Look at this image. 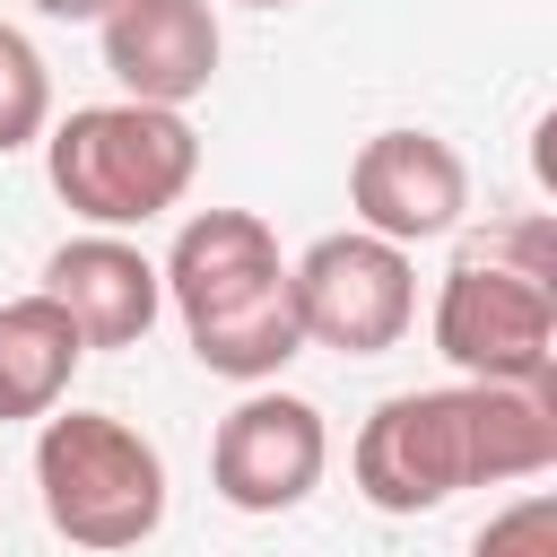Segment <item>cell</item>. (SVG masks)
<instances>
[{
  "label": "cell",
  "instance_id": "obj_2",
  "mask_svg": "<svg viewBox=\"0 0 557 557\" xmlns=\"http://www.w3.org/2000/svg\"><path fill=\"white\" fill-rule=\"evenodd\" d=\"M165 305L183 313V339L209 374L226 383H278L287 357H305V322H296V287L278 261V235L252 209H200L183 218L174 252H165Z\"/></svg>",
  "mask_w": 557,
  "mask_h": 557
},
{
  "label": "cell",
  "instance_id": "obj_12",
  "mask_svg": "<svg viewBox=\"0 0 557 557\" xmlns=\"http://www.w3.org/2000/svg\"><path fill=\"white\" fill-rule=\"evenodd\" d=\"M44 122H52V70L17 26H0V157L35 148Z\"/></svg>",
  "mask_w": 557,
  "mask_h": 557
},
{
  "label": "cell",
  "instance_id": "obj_3",
  "mask_svg": "<svg viewBox=\"0 0 557 557\" xmlns=\"http://www.w3.org/2000/svg\"><path fill=\"white\" fill-rule=\"evenodd\" d=\"M435 357L461 383H557V261L548 226H487L435 287Z\"/></svg>",
  "mask_w": 557,
  "mask_h": 557
},
{
  "label": "cell",
  "instance_id": "obj_10",
  "mask_svg": "<svg viewBox=\"0 0 557 557\" xmlns=\"http://www.w3.org/2000/svg\"><path fill=\"white\" fill-rule=\"evenodd\" d=\"M44 296L78 322L87 348H139L148 322H157V305H165V278H157V261H148L131 235L87 226V235L52 244V261H44Z\"/></svg>",
  "mask_w": 557,
  "mask_h": 557
},
{
  "label": "cell",
  "instance_id": "obj_9",
  "mask_svg": "<svg viewBox=\"0 0 557 557\" xmlns=\"http://www.w3.org/2000/svg\"><path fill=\"white\" fill-rule=\"evenodd\" d=\"M96 35H104V70H113V87L122 96H139V104H191V96H209V78H218V9L209 0H113L104 17H96Z\"/></svg>",
  "mask_w": 557,
  "mask_h": 557
},
{
  "label": "cell",
  "instance_id": "obj_1",
  "mask_svg": "<svg viewBox=\"0 0 557 557\" xmlns=\"http://www.w3.org/2000/svg\"><path fill=\"white\" fill-rule=\"evenodd\" d=\"M557 461V383H435L392 392L348 444L374 513H435L461 487L540 479Z\"/></svg>",
  "mask_w": 557,
  "mask_h": 557
},
{
  "label": "cell",
  "instance_id": "obj_11",
  "mask_svg": "<svg viewBox=\"0 0 557 557\" xmlns=\"http://www.w3.org/2000/svg\"><path fill=\"white\" fill-rule=\"evenodd\" d=\"M78 366H87V339H78V322H70L44 287L0 305V418H44V409H61V392H70Z\"/></svg>",
  "mask_w": 557,
  "mask_h": 557
},
{
  "label": "cell",
  "instance_id": "obj_4",
  "mask_svg": "<svg viewBox=\"0 0 557 557\" xmlns=\"http://www.w3.org/2000/svg\"><path fill=\"white\" fill-rule=\"evenodd\" d=\"M44 174L52 191L70 200V218L87 226H148L165 218L191 174H200V131L174 113V104H139V96H113V104H78L61 122H44Z\"/></svg>",
  "mask_w": 557,
  "mask_h": 557
},
{
  "label": "cell",
  "instance_id": "obj_15",
  "mask_svg": "<svg viewBox=\"0 0 557 557\" xmlns=\"http://www.w3.org/2000/svg\"><path fill=\"white\" fill-rule=\"evenodd\" d=\"M244 9H296V0H244Z\"/></svg>",
  "mask_w": 557,
  "mask_h": 557
},
{
  "label": "cell",
  "instance_id": "obj_13",
  "mask_svg": "<svg viewBox=\"0 0 557 557\" xmlns=\"http://www.w3.org/2000/svg\"><path fill=\"white\" fill-rule=\"evenodd\" d=\"M470 557H557V496H548V487H531V496L496 505V513L479 522Z\"/></svg>",
  "mask_w": 557,
  "mask_h": 557
},
{
  "label": "cell",
  "instance_id": "obj_6",
  "mask_svg": "<svg viewBox=\"0 0 557 557\" xmlns=\"http://www.w3.org/2000/svg\"><path fill=\"white\" fill-rule=\"evenodd\" d=\"M287 287H296V322H305V348H339V357H383L409 339L418 322V270L400 244L366 235V226H339L322 244H305L287 261Z\"/></svg>",
  "mask_w": 557,
  "mask_h": 557
},
{
  "label": "cell",
  "instance_id": "obj_14",
  "mask_svg": "<svg viewBox=\"0 0 557 557\" xmlns=\"http://www.w3.org/2000/svg\"><path fill=\"white\" fill-rule=\"evenodd\" d=\"M26 9H44V17H61V26H96L113 0H26Z\"/></svg>",
  "mask_w": 557,
  "mask_h": 557
},
{
  "label": "cell",
  "instance_id": "obj_5",
  "mask_svg": "<svg viewBox=\"0 0 557 557\" xmlns=\"http://www.w3.org/2000/svg\"><path fill=\"white\" fill-rule=\"evenodd\" d=\"M35 496L70 548L122 557L165 522V453L113 409H44Z\"/></svg>",
  "mask_w": 557,
  "mask_h": 557
},
{
  "label": "cell",
  "instance_id": "obj_7",
  "mask_svg": "<svg viewBox=\"0 0 557 557\" xmlns=\"http://www.w3.org/2000/svg\"><path fill=\"white\" fill-rule=\"evenodd\" d=\"M331 470V426L313 400L278 383H244V400L209 435V487L235 513H296Z\"/></svg>",
  "mask_w": 557,
  "mask_h": 557
},
{
  "label": "cell",
  "instance_id": "obj_8",
  "mask_svg": "<svg viewBox=\"0 0 557 557\" xmlns=\"http://www.w3.org/2000/svg\"><path fill=\"white\" fill-rule=\"evenodd\" d=\"M348 209H357L366 235L418 252V244H435V235L461 226V209H470V165H461V148L435 139V131H374V139L348 157Z\"/></svg>",
  "mask_w": 557,
  "mask_h": 557
}]
</instances>
